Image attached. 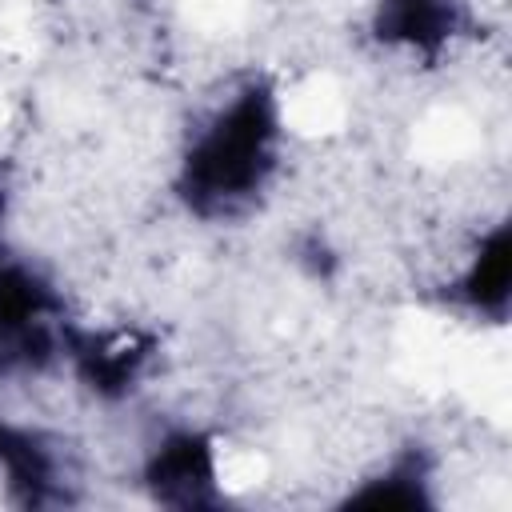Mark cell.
Returning a JSON list of instances; mask_svg holds the SVG:
<instances>
[{"label":"cell","mask_w":512,"mask_h":512,"mask_svg":"<svg viewBox=\"0 0 512 512\" xmlns=\"http://www.w3.org/2000/svg\"><path fill=\"white\" fill-rule=\"evenodd\" d=\"M280 144V104L272 84L248 80L224 104H216L188 136L176 192L188 212L204 220L232 216L248 208L268 176L276 172Z\"/></svg>","instance_id":"1"},{"label":"cell","mask_w":512,"mask_h":512,"mask_svg":"<svg viewBox=\"0 0 512 512\" xmlns=\"http://www.w3.org/2000/svg\"><path fill=\"white\" fill-rule=\"evenodd\" d=\"M216 444L200 428H172L164 432L148 460H144V484L160 504L172 508H200L216 500Z\"/></svg>","instance_id":"2"},{"label":"cell","mask_w":512,"mask_h":512,"mask_svg":"<svg viewBox=\"0 0 512 512\" xmlns=\"http://www.w3.org/2000/svg\"><path fill=\"white\" fill-rule=\"evenodd\" d=\"M464 28V0H376L372 32L388 48L436 56Z\"/></svg>","instance_id":"3"},{"label":"cell","mask_w":512,"mask_h":512,"mask_svg":"<svg viewBox=\"0 0 512 512\" xmlns=\"http://www.w3.org/2000/svg\"><path fill=\"white\" fill-rule=\"evenodd\" d=\"M508 284H512V244H508V224L496 220L488 232L472 240V252L456 276V296L472 312L500 320L508 308Z\"/></svg>","instance_id":"4"},{"label":"cell","mask_w":512,"mask_h":512,"mask_svg":"<svg viewBox=\"0 0 512 512\" xmlns=\"http://www.w3.org/2000/svg\"><path fill=\"white\" fill-rule=\"evenodd\" d=\"M0 264H4V188H0Z\"/></svg>","instance_id":"5"}]
</instances>
